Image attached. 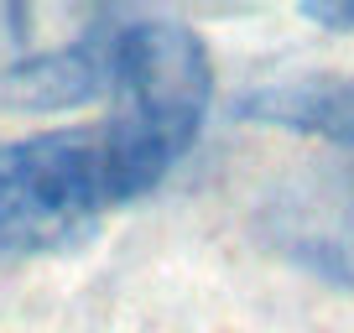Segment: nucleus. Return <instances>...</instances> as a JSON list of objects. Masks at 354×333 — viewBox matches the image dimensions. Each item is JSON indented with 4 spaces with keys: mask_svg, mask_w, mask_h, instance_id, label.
<instances>
[{
    "mask_svg": "<svg viewBox=\"0 0 354 333\" xmlns=\"http://www.w3.org/2000/svg\"><path fill=\"white\" fill-rule=\"evenodd\" d=\"M302 16L323 32H354V0H308Z\"/></svg>",
    "mask_w": 354,
    "mask_h": 333,
    "instance_id": "423d86ee",
    "label": "nucleus"
},
{
    "mask_svg": "<svg viewBox=\"0 0 354 333\" xmlns=\"http://www.w3.org/2000/svg\"><path fill=\"white\" fill-rule=\"evenodd\" d=\"M240 120L271 125V131H297L333 141L354 151V78H287V84H261L240 104Z\"/></svg>",
    "mask_w": 354,
    "mask_h": 333,
    "instance_id": "39448f33",
    "label": "nucleus"
},
{
    "mask_svg": "<svg viewBox=\"0 0 354 333\" xmlns=\"http://www.w3.org/2000/svg\"><path fill=\"white\" fill-rule=\"evenodd\" d=\"M110 94L120 115L104 125L125 193L141 198L193 151L214 99L209 47L177 21H115Z\"/></svg>",
    "mask_w": 354,
    "mask_h": 333,
    "instance_id": "f257e3e1",
    "label": "nucleus"
},
{
    "mask_svg": "<svg viewBox=\"0 0 354 333\" xmlns=\"http://www.w3.org/2000/svg\"><path fill=\"white\" fill-rule=\"evenodd\" d=\"M110 32L115 21L88 26L68 47L26 53L0 68V110L11 115H57L110 94Z\"/></svg>",
    "mask_w": 354,
    "mask_h": 333,
    "instance_id": "7ed1b4c3",
    "label": "nucleus"
},
{
    "mask_svg": "<svg viewBox=\"0 0 354 333\" xmlns=\"http://www.w3.org/2000/svg\"><path fill=\"white\" fill-rule=\"evenodd\" d=\"M271 240L281 256L308 266L333 287H354V182L339 193H313L302 203H281L271 219Z\"/></svg>",
    "mask_w": 354,
    "mask_h": 333,
    "instance_id": "20e7f679",
    "label": "nucleus"
},
{
    "mask_svg": "<svg viewBox=\"0 0 354 333\" xmlns=\"http://www.w3.org/2000/svg\"><path fill=\"white\" fill-rule=\"evenodd\" d=\"M131 203L104 125L0 141V250H63Z\"/></svg>",
    "mask_w": 354,
    "mask_h": 333,
    "instance_id": "f03ea898",
    "label": "nucleus"
}]
</instances>
